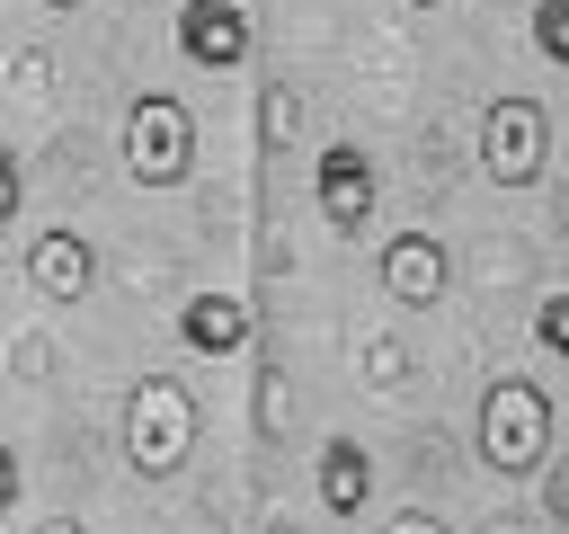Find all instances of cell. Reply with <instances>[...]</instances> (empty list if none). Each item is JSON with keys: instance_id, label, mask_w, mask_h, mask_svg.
I'll return each mask as SVG.
<instances>
[{"instance_id": "cell-1", "label": "cell", "mask_w": 569, "mask_h": 534, "mask_svg": "<svg viewBox=\"0 0 569 534\" xmlns=\"http://www.w3.org/2000/svg\"><path fill=\"white\" fill-rule=\"evenodd\" d=\"M471 454L498 472V481H533L551 463V392L533 374H498L480 392V427H471Z\"/></svg>"}, {"instance_id": "cell-2", "label": "cell", "mask_w": 569, "mask_h": 534, "mask_svg": "<svg viewBox=\"0 0 569 534\" xmlns=\"http://www.w3.org/2000/svg\"><path fill=\"white\" fill-rule=\"evenodd\" d=\"M196 392L178 383V374H142L133 383V400H124V463L142 472V481H169V472H187V454H196Z\"/></svg>"}, {"instance_id": "cell-3", "label": "cell", "mask_w": 569, "mask_h": 534, "mask_svg": "<svg viewBox=\"0 0 569 534\" xmlns=\"http://www.w3.org/2000/svg\"><path fill=\"white\" fill-rule=\"evenodd\" d=\"M124 178L133 187H187L196 178V107L178 89H142L124 107Z\"/></svg>"}, {"instance_id": "cell-4", "label": "cell", "mask_w": 569, "mask_h": 534, "mask_svg": "<svg viewBox=\"0 0 569 534\" xmlns=\"http://www.w3.org/2000/svg\"><path fill=\"white\" fill-rule=\"evenodd\" d=\"M471 160H480L489 187H533V178L551 169V107H542V98H489Z\"/></svg>"}, {"instance_id": "cell-5", "label": "cell", "mask_w": 569, "mask_h": 534, "mask_svg": "<svg viewBox=\"0 0 569 534\" xmlns=\"http://www.w3.org/2000/svg\"><path fill=\"white\" fill-rule=\"evenodd\" d=\"M373 205H382L373 151H365V142H320V160H311V214H320L338 240H356V231L373 222Z\"/></svg>"}, {"instance_id": "cell-6", "label": "cell", "mask_w": 569, "mask_h": 534, "mask_svg": "<svg viewBox=\"0 0 569 534\" xmlns=\"http://www.w3.org/2000/svg\"><path fill=\"white\" fill-rule=\"evenodd\" d=\"M169 36H178L187 71H249V53H258V27L240 0H178Z\"/></svg>"}, {"instance_id": "cell-7", "label": "cell", "mask_w": 569, "mask_h": 534, "mask_svg": "<svg viewBox=\"0 0 569 534\" xmlns=\"http://www.w3.org/2000/svg\"><path fill=\"white\" fill-rule=\"evenodd\" d=\"M178 356H204V365H222V356H249V338H258V312H249V294H231V285H196L187 303H178Z\"/></svg>"}, {"instance_id": "cell-8", "label": "cell", "mask_w": 569, "mask_h": 534, "mask_svg": "<svg viewBox=\"0 0 569 534\" xmlns=\"http://www.w3.org/2000/svg\"><path fill=\"white\" fill-rule=\"evenodd\" d=\"M373 285H382L400 312H436L445 285H453V258H445L436 231H391V240L373 249Z\"/></svg>"}, {"instance_id": "cell-9", "label": "cell", "mask_w": 569, "mask_h": 534, "mask_svg": "<svg viewBox=\"0 0 569 534\" xmlns=\"http://www.w3.org/2000/svg\"><path fill=\"white\" fill-rule=\"evenodd\" d=\"M18 267H27V285H36L44 303H89V294H98V249H89V231H71V222H44Z\"/></svg>"}, {"instance_id": "cell-10", "label": "cell", "mask_w": 569, "mask_h": 534, "mask_svg": "<svg viewBox=\"0 0 569 534\" xmlns=\"http://www.w3.org/2000/svg\"><path fill=\"white\" fill-rule=\"evenodd\" d=\"M311 498H320L329 525H356V516L373 507V454H365L356 436H320V454H311Z\"/></svg>"}, {"instance_id": "cell-11", "label": "cell", "mask_w": 569, "mask_h": 534, "mask_svg": "<svg viewBox=\"0 0 569 534\" xmlns=\"http://www.w3.org/2000/svg\"><path fill=\"white\" fill-rule=\"evenodd\" d=\"M533 347H542V356H569V294H560V285L533 303Z\"/></svg>"}, {"instance_id": "cell-12", "label": "cell", "mask_w": 569, "mask_h": 534, "mask_svg": "<svg viewBox=\"0 0 569 534\" xmlns=\"http://www.w3.org/2000/svg\"><path fill=\"white\" fill-rule=\"evenodd\" d=\"M533 53L569 62V0H533Z\"/></svg>"}, {"instance_id": "cell-13", "label": "cell", "mask_w": 569, "mask_h": 534, "mask_svg": "<svg viewBox=\"0 0 569 534\" xmlns=\"http://www.w3.org/2000/svg\"><path fill=\"white\" fill-rule=\"evenodd\" d=\"M365 383H373V392H400V383H409V347H400V338H373V347H365Z\"/></svg>"}, {"instance_id": "cell-14", "label": "cell", "mask_w": 569, "mask_h": 534, "mask_svg": "<svg viewBox=\"0 0 569 534\" xmlns=\"http://www.w3.org/2000/svg\"><path fill=\"white\" fill-rule=\"evenodd\" d=\"M18 214H27V169H18V151L0 142V240L18 231Z\"/></svg>"}, {"instance_id": "cell-15", "label": "cell", "mask_w": 569, "mask_h": 534, "mask_svg": "<svg viewBox=\"0 0 569 534\" xmlns=\"http://www.w3.org/2000/svg\"><path fill=\"white\" fill-rule=\"evenodd\" d=\"M382 534H453V525H445L436 507H391V516H382Z\"/></svg>"}, {"instance_id": "cell-16", "label": "cell", "mask_w": 569, "mask_h": 534, "mask_svg": "<svg viewBox=\"0 0 569 534\" xmlns=\"http://www.w3.org/2000/svg\"><path fill=\"white\" fill-rule=\"evenodd\" d=\"M18 498H27V472H18V454H9V436H0V525L18 516Z\"/></svg>"}, {"instance_id": "cell-17", "label": "cell", "mask_w": 569, "mask_h": 534, "mask_svg": "<svg viewBox=\"0 0 569 534\" xmlns=\"http://www.w3.org/2000/svg\"><path fill=\"white\" fill-rule=\"evenodd\" d=\"M258 125H267V142H284V134H293V98H284V89H267V107H258Z\"/></svg>"}, {"instance_id": "cell-18", "label": "cell", "mask_w": 569, "mask_h": 534, "mask_svg": "<svg viewBox=\"0 0 569 534\" xmlns=\"http://www.w3.org/2000/svg\"><path fill=\"white\" fill-rule=\"evenodd\" d=\"M44 71H53L44 53H18V89H27V98H44Z\"/></svg>"}, {"instance_id": "cell-19", "label": "cell", "mask_w": 569, "mask_h": 534, "mask_svg": "<svg viewBox=\"0 0 569 534\" xmlns=\"http://www.w3.org/2000/svg\"><path fill=\"white\" fill-rule=\"evenodd\" d=\"M27 534H89V525H80V516H36Z\"/></svg>"}, {"instance_id": "cell-20", "label": "cell", "mask_w": 569, "mask_h": 534, "mask_svg": "<svg viewBox=\"0 0 569 534\" xmlns=\"http://www.w3.org/2000/svg\"><path fill=\"white\" fill-rule=\"evenodd\" d=\"M36 9H80V0H36Z\"/></svg>"}, {"instance_id": "cell-21", "label": "cell", "mask_w": 569, "mask_h": 534, "mask_svg": "<svg viewBox=\"0 0 569 534\" xmlns=\"http://www.w3.org/2000/svg\"><path fill=\"white\" fill-rule=\"evenodd\" d=\"M400 9H436V0H400Z\"/></svg>"}]
</instances>
